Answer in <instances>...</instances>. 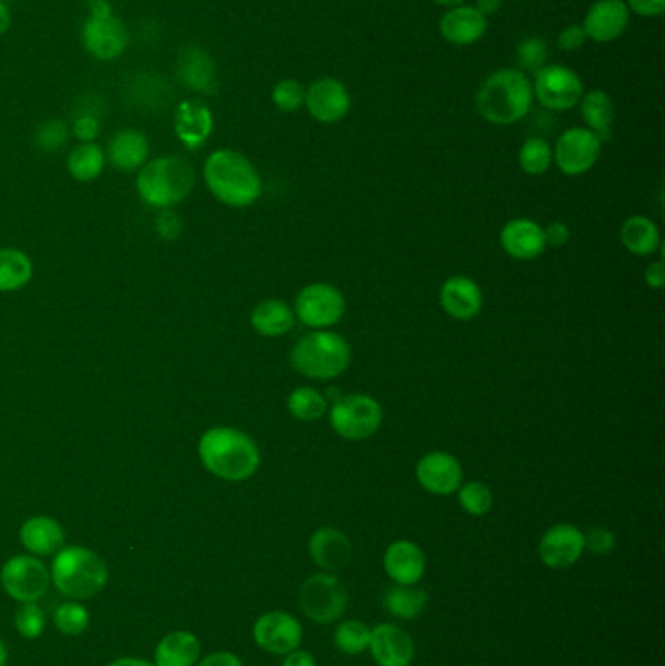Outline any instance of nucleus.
Returning <instances> with one entry per match:
<instances>
[{
	"label": "nucleus",
	"instance_id": "obj_1",
	"mask_svg": "<svg viewBox=\"0 0 665 666\" xmlns=\"http://www.w3.org/2000/svg\"><path fill=\"white\" fill-rule=\"evenodd\" d=\"M201 464L225 481H245L260 468V451L247 432L233 427H213L200 439Z\"/></svg>",
	"mask_w": 665,
	"mask_h": 666
},
{
	"label": "nucleus",
	"instance_id": "obj_2",
	"mask_svg": "<svg viewBox=\"0 0 665 666\" xmlns=\"http://www.w3.org/2000/svg\"><path fill=\"white\" fill-rule=\"evenodd\" d=\"M533 106V86L520 69L492 72L474 96L476 114L494 126H513Z\"/></svg>",
	"mask_w": 665,
	"mask_h": 666
},
{
	"label": "nucleus",
	"instance_id": "obj_3",
	"mask_svg": "<svg viewBox=\"0 0 665 666\" xmlns=\"http://www.w3.org/2000/svg\"><path fill=\"white\" fill-rule=\"evenodd\" d=\"M203 178L211 193L228 207H250L262 195V180L245 154L221 148L207 156Z\"/></svg>",
	"mask_w": 665,
	"mask_h": 666
},
{
	"label": "nucleus",
	"instance_id": "obj_4",
	"mask_svg": "<svg viewBox=\"0 0 665 666\" xmlns=\"http://www.w3.org/2000/svg\"><path fill=\"white\" fill-rule=\"evenodd\" d=\"M349 360L352 352L346 340L326 330L307 333L295 343L292 352L293 369L307 379H337L346 372Z\"/></svg>",
	"mask_w": 665,
	"mask_h": 666
},
{
	"label": "nucleus",
	"instance_id": "obj_5",
	"mask_svg": "<svg viewBox=\"0 0 665 666\" xmlns=\"http://www.w3.org/2000/svg\"><path fill=\"white\" fill-rule=\"evenodd\" d=\"M192 166L180 156H161L143 164L138 176L141 199L158 209H170L190 195L193 188Z\"/></svg>",
	"mask_w": 665,
	"mask_h": 666
},
{
	"label": "nucleus",
	"instance_id": "obj_6",
	"mask_svg": "<svg viewBox=\"0 0 665 666\" xmlns=\"http://www.w3.org/2000/svg\"><path fill=\"white\" fill-rule=\"evenodd\" d=\"M51 579L63 595L71 598H92L108 583V568L92 549L61 548L54 559Z\"/></svg>",
	"mask_w": 665,
	"mask_h": 666
},
{
	"label": "nucleus",
	"instance_id": "obj_7",
	"mask_svg": "<svg viewBox=\"0 0 665 666\" xmlns=\"http://www.w3.org/2000/svg\"><path fill=\"white\" fill-rule=\"evenodd\" d=\"M81 41L84 51L96 61L104 63L116 61L128 51V27L111 12V7L106 0H98L92 4L88 19L84 20Z\"/></svg>",
	"mask_w": 665,
	"mask_h": 666
},
{
	"label": "nucleus",
	"instance_id": "obj_8",
	"mask_svg": "<svg viewBox=\"0 0 665 666\" xmlns=\"http://www.w3.org/2000/svg\"><path fill=\"white\" fill-rule=\"evenodd\" d=\"M383 424V409L367 394L342 396L330 407V425L346 441H365Z\"/></svg>",
	"mask_w": 665,
	"mask_h": 666
},
{
	"label": "nucleus",
	"instance_id": "obj_9",
	"mask_svg": "<svg viewBox=\"0 0 665 666\" xmlns=\"http://www.w3.org/2000/svg\"><path fill=\"white\" fill-rule=\"evenodd\" d=\"M533 98L550 111H568L580 104L583 96L582 79L565 64H545L535 72Z\"/></svg>",
	"mask_w": 665,
	"mask_h": 666
},
{
	"label": "nucleus",
	"instance_id": "obj_10",
	"mask_svg": "<svg viewBox=\"0 0 665 666\" xmlns=\"http://www.w3.org/2000/svg\"><path fill=\"white\" fill-rule=\"evenodd\" d=\"M295 318L312 330H326L337 324L346 312L344 295L329 283H312L295 298Z\"/></svg>",
	"mask_w": 665,
	"mask_h": 666
},
{
	"label": "nucleus",
	"instance_id": "obj_11",
	"mask_svg": "<svg viewBox=\"0 0 665 666\" xmlns=\"http://www.w3.org/2000/svg\"><path fill=\"white\" fill-rule=\"evenodd\" d=\"M302 613L317 623H332L346 613V585L330 573L310 576L299 595Z\"/></svg>",
	"mask_w": 665,
	"mask_h": 666
},
{
	"label": "nucleus",
	"instance_id": "obj_12",
	"mask_svg": "<svg viewBox=\"0 0 665 666\" xmlns=\"http://www.w3.org/2000/svg\"><path fill=\"white\" fill-rule=\"evenodd\" d=\"M603 143L587 127L566 129L553 148V160L566 176H582L592 170L602 156Z\"/></svg>",
	"mask_w": 665,
	"mask_h": 666
},
{
	"label": "nucleus",
	"instance_id": "obj_13",
	"mask_svg": "<svg viewBox=\"0 0 665 666\" xmlns=\"http://www.w3.org/2000/svg\"><path fill=\"white\" fill-rule=\"evenodd\" d=\"M0 583L4 591L20 603H36L46 595L51 575L39 559L16 556L4 563L0 571Z\"/></svg>",
	"mask_w": 665,
	"mask_h": 666
},
{
	"label": "nucleus",
	"instance_id": "obj_14",
	"mask_svg": "<svg viewBox=\"0 0 665 666\" xmlns=\"http://www.w3.org/2000/svg\"><path fill=\"white\" fill-rule=\"evenodd\" d=\"M305 106L314 121L324 126H334L349 114L352 94L344 82L332 76H322L307 88Z\"/></svg>",
	"mask_w": 665,
	"mask_h": 666
},
{
	"label": "nucleus",
	"instance_id": "obj_15",
	"mask_svg": "<svg viewBox=\"0 0 665 666\" xmlns=\"http://www.w3.org/2000/svg\"><path fill=\"white\" fill-rule=\"evenodd\" d=\"M252 633L256 643L274 655H287L299 649L302 641L301 623L285 613H268L260 616L256 620Z\"/></svg>",
	"mask_w": 665,
	"mask_h": 666
},
{
	"label": "nucleus",
	"instance_id": "obj_16",
	"mask_svg": "<svg viewBox=\"0 0 665 666\" xmlns=\"http://www.w3.org/2000/svg\"><path fill=\"white\" fill-rule=\"evenodd\" d=\"M419 486L434 496H451L463 486V466L449 452H429L416 466Z\"/></svg>",
	"mask_w": 665,
	"mask_h": 666
},
{
	"label": "nucleus",
	"instance_id": "obj_17",
	"mask_svg": "<svg viewBox=\"0 0 665 666\" xmlns=\"http://www.w3.org/2000/svg\"><path fill=\"white\" fill-rule=\"evenodd\" d=\"M583 532L574 524H556L545 532L538 544L541 561L550 569L572 568L582 558Z\"/></svg>",
	"mask_w": 665,
	"mask_h": 666
},
{
	"label": "nucleus",
	"instance_id": "obj_18",
	"mask_svg": "<svg viewBox=\"0 0 665 666\" xmlns=\"http://www.w3.org/2000/svg\"><path fill=\"white\" fill-rule=\"evenodd\" d=\"M630 24V10L625 0H597L583 19V32L597 44H610L619 39Z\"/></svg>",
	"mask_w": 665,
	"mask_h": 666
},
{
	"label": "nucleus",
	"instance_id": "obj_19",
	"mask_svg": "<svg viewBox=\"0 0 665 666\" xmlns=\"http://www.w3.org/2000/svg\"><path fill=\"white\" fill-rule=\"evenodd\" d=\"M486 29H488V19L471 4H459L453 9H447L446 14L439 19V34L451 46H473L483 39Z\"/></svg>",
	"mask_w": 665,
	"mask_h": 666
},
{
	"label": "nucleus",
	"instance_id": "obj_20",
	"mask_svg": "<svg viewBox=\"0 0 665 666\" xmlns=\"http://www.w3.org/2000/svg\"><path fill=\"white\" fill-rule=\"evenodd\" d=\"M500 243L503 252L520 262L537 260L547 250L543 228L529 218H513L503 226L500 233Z\"/></svg>",
	"mask_w": 665,
	"mask_h": 666
},
{
	"label": "nucleus",
	"instance_id": "obj_21",
	"mask_svg": "<svg viewBox=\"0 0 665 666\" xmlns=\"http://www.w3.org/2000/svg\"><path fill=\"white\" fill-rule=\"evenodd\" d=\"M213 126L211 109L198 99H183L174 109V133L190 151L200 148L210 139Z\"/></svg>",
	"mask_w": 665,
	"mask_h": 666
},
{
	"label": "nucleus",
	"instance_id": "obj_22",
	"mask_svg": "<svg viewBox=\"0 0 665 666\" xmlns=\"http://www.w3.org/2000/svg\"><path fill=\"white\" fill-rule=\"evenodd\" d=\"M369 649L379 666H411L416 653L411 635L392 623H381L371 630Z\"/></svg>",
	"mask_w": 665,
	"mask_h": 666
},
{
	"label": "nucleus",
	"instance_id": "obj_23",
	"mask_svg": "<svg viewBox=\"0 0 665 666\" xmlns=\"http://www.w3.org/2000/svg\"><path fill=\"white\" fill-rule=\"evenodd\" d=\"M439 302L447 314L461 322H468L483 310V290L468 277H451L439 290Z\"/></svg>",
	"mask_w": 665,
	"mask_h": 666
},
{
	"label": "nucleus",
	"instance_id": "obj_24",
	"mask_svg": "<svg viewBox=\"0 0 665 666\" xmlns=\"http://www.w3.org/2000/svg\"><path fill=\"white\" fill-rule=\"evenodd\" d=\"M384 571L396 585H416L426 571L424 551L411 540L392 542L384 551Z\"/></svg>",
	"mask_w": 665,
	"mask_h": 666
},
{
	"label": "nucleus",
	"instance_id": "obj_25",
	"mask_svg": "<svg viewBox=\"0 0 665 666\" xmlns=\"http://www.w3.org/2000/svg\"><path fill=\"white\" fill-rule=\"evenodd\" d=\"M310 558L324 571H340L346 568L354 556L352 542L337 528H320L309 542Z\"/></svg>",
	"mask_w": 665,
	"mask_h": 666
},
{
	"label": "nucleus",
	"instance_id": "obj_26",
	"mask_svg": "<svg viewBox=\"0 0 665 666\" xmlns=\"http://www.w3.org/2000/svg\"><path fill=\"white\" fill-rule=\"evenodd\" d=\"M178 76L186 88L200 94H213L217 88V67L205 49L190 46L178 57Z\"/></svg>",
	"mask_w": 665,
	"mask_h": 666
},
{
	"label": "nucleus",
	"instance_id": "obj_27",
	"mask_svg": "<svg viewBox=\"0 0 665 666\" xmlns=\"http://www.w3.org/2000/svg\"><path fill=\"white\" fill-rule=\"evenodd\" d=\"M108 158L118 170H138L149 158V141L138 129H123L111 136Z\"/></svg>",
	"mask_w": 665,
	"mask_h": 666
},
{
	"label": "nucleus",
	"instance_id": "obj_28",
	"mask_svg": "<svg viewBox=\"0 0 665 666\" xmlns=\"http://www.w3.org/2000/svg\"><path fill=\"white\" fill-rule=\"evenodd\" d=\"M20 540L37 556H49L63 548L64 532L61 524L49 516H34L20 528Z\"/></svg>",
	"mask_w": 665,
	"mask_h": 666
},
{
	"label": "nucleus",
	"instance_id": "obj_29",
	"mask_svg": "<svg viewBox=\"0 0 665 666\" xmlns=\"http://www.w3.org/2000/svg\"><path fill=\"white\" fill-rule=\"evenodd\" d=\"M582 119L587 129L599 136L602 143H607L613 136V123H615V102L607 92L590 91L580 99Z\"/></svg>",
	"mask_w": 665,
	"mask_h": 666
},
{
	"label": "nucleus",
	"instance_id": "obj_30",
	"mask_svg": "<svg viewBox=\"0 0 665 666\" xmlns=\"http://www.w3.org/2000/svg\"><path fill=\"white\" fill-rule=\"evenodd\" d=\"M252 328L264 337H280L295 325V312L292 307L277 298L262 300L250 316Z\"/></svg>",
	"mask_w": 665,
	"mask_h": 666
},
{
	"label": "nucleus",
	"instance_id": "obj_31",
	"mask_svg": "<svg viewBox=\"0 0 665 666\" xmlns=\"http://www.w3.org/2000/svg\"><path fill=\"white\" fill-rule=\"evenodd\" d=\"M156 666H193L200 658V641L190 631H174L158 643Z\"/></svg>",
	"mask_w": 665,
	"mask_h": 666
},
{
	"label": "nucleus",
	"instance_id": "obj_32",
	"mask_svg": "<svg viewBox=\"0 0 665 666\" xmlns=\"http://www.w3.org/2000/svg\"><path fill=\"white\" fill-rule=\"evenodd\" d=\"M620 242L634 255H652L660 248V230L646 216H630L620 226Z\"/></svg>",
	"mask_w": 665,
	"mask_h": 666
},
{
	"label": "nucleus",
	"instance_id": "obj_33",
	"mask_svg": "<svg viewBox=\"0 0 665 666\" xmlns=\"http://www.w3.org/2000/svg\"><path fill=\"white\" fill-rule=\"evenodd\" d=\"M34 277V263L28 255L14 248L0 250V293H12L26 287Z\"/></svg>",
	"mask_w": 665,
	"mask_h": 666
},
{
	"label": "nucleus",
	"instance_id": "obj_34",
	"mask_svg": "<svg viewBox=\"0 0 665 666\" xmlns=\"http://www.w3.org/2000/svg\"><path fill=\"white\" fill-rule=\"evenodd\" d=\"M383 604L394 618L412 620L424 613L428 604V595L421 588H414L412 585H392L384 593Z\"/></svg>",
	"mask_w": 665,
	"mask_h": 666
},
{
	"label": "nucleus",
	"instance_id": "obj_35",
	"mask_svg": "<svg viewBox=\"0 0 665 666\" xmlns=\"http://www.w3.org/2000/svg\"><path fill=\"white\" fill-rule=\"evenodd\" d=\"M104 164H106V153L96 143H81L74 146L67 160L71 176L79 181L96 180L104 170Z\"/></svg>",
	"mask_w": 665,
	"mask_h": 666
},
{
	"label": "nucleus",
	"instance_id": "obj_36",
	"mask_svg": "<svg viewBox=\"0 0 665 666\" xmlns=\"http://www.w3.org/2000/svg\"><path fill=\"white\" fill-rule=\"evenodd\" d=\"M287 409L299 421H319L329 412V400L314 388H297L287 397Z\"/></svg>",
	"mask_w": 665,
	"mask_h": 666
},
{
	"label": "nucleus",
	"instance_id": "obj_37",
	"mask_svg": "<svg viewBox=\"0 0 665 666\" xmlns=\"http://www.w3.org/2000/svg\"><path fill=\"white\" fill-rule=\"evenodd\" d=\"M518 158H520L521 170L529 176H541L555 163L553 160V146L541 136H531L525 143L521 144Z\"/></svg>",
	"mask_w": 665,
	"mask_h": 666
},
{
	"label": "nucleus",
	"instance_id": "obj_38",
	"mask_svg": "<svg viewBox=\"0 0 665 666\" xmlns=\"http://www.w3.org/2000/svg\"><path fill=\"white\" fill-rule=\"evenodd\" d=\"M369 641H371V630L359 620L342 621L334 633L336 647L346 655H361L369 649Z\"/></svg>",
	"mask_w": 665,
	"mask_h": 666
},
{
	"label": "nucleus",
	"instance_id": "obj_39",
	"mask_svg": "<svg viewBox=\"0 0 665 666\" xmlns=\"http://www.w3.org/2000/svg\"><path fill=\"white\" fill-rule=\"evenodd\" d=\"M459 491V503L466 513L473 516H484L490 513L494 504V493L490 487L483 481H468L456 489Z\"/></svg>",
	"mask_w": 665,
	"mask_h": 666
},
{
	"label": "nucleus",
	"instance_id": "obj_40",
	"mask_svg": "<svg viewBox=\"0 0 665 666\" xmlns=\"http://www.w3.org/2000/svg\"><path fill=\"white\" fill-rule=\"evenodd\" d=\"M305 94H307V88L302 86L301 82L283 79L275 84L274 91H272V102L280 111L295 114L305 106Z\"/></svg>",
	"mask_w": 665,
	"mask_h": 666
},
{
	"label": "nucleus",
	"instance_id": "obj_41",
	"mask_svg": "<svg viewBox=\"0 0 665 666\" xmlns=\"http://www.w3.org/2000/svg\"><path fill=\"white\" fill-rule=\"evenodd\" d=\"M56 623L59 631L64 635H81L91 623V614L81 604H61L57 608Z\"/></svg>",
	"mask_w": 665,
	"mask_h": 666
},
{
	"label": "nucleus",
	"instance_id": "obj_42",
	"mask_svg": "<svg viewBox=\"0 0 665 666\" xmlns=\"http://www.w3.org/2000/svg\"><path fill=\"white\" fill-rule=\"evenodd\" d=\"M515 57H518V63H520V71L537 72L538 69H543L547 64V44L541 37H527L518 46Z\"/></svg>",
	"mask_w": 665,
	"mask_h": 666
},
{
	"label": "nucleus",
	"instance_id": "obj_43",
	"mask_svg": "<svg viewBox=\"0 0 665 666\" xmlns=\"http://www.w3.org/2000/svg\"><path fill=\"white\" fill-rule=\"evenodd\" d=\"M16 630L26 640H37L46 630V614L34 603H26L16 613Z\"/></svg>",
	"mask_w": 665,
	"mask_h": 666
},
{
	"label": "nucleus",
	"instance_id": "obj_44",
	"mask_svg": "<svg viewBox=\"0 0 665 666\" xmlns=\"http://www.w3.org/2000/svg\"><path fill=\"white\" fill-rule=\"evenodd\" d=\"M69 139V129L61 119H49L37 127L36 143L41 151L56 153Z\"/></svg>",
	"mask_w": 665,
	"mask_h": 666
},
{
	"label": "nucleus",
	"instance_id": "obj_45",
	"mask_svg": "<svg viewBox=\"0 0 665 666\" xmlns=\"http://www.w3.org/2000/svg\"><path fill=\"white\" fill-rule=\"evenodd\" d=\"M583 542H585V548L590 549L595 556H607L615 549L617 538L609 528L593 526L587 531V534H583Z\"/></svg>",
	"mask_w": 665,
	"mask_h": 666
},
{
	"label": "nucleus",
	"instance_id": "obj_46",
	"mask_svg": "<svg viewBox=\"0 0 665 666\" xmlns=\"http://www.w3.org/2000/svg\"><path fill=\"white\" fill-rule=\"evenodd\" d=\"M100 133V121L98 118H94L91 114H84L74 119L73 123V135L81 141V143H94V139Z\"/></svg>",
	"mask_w": 665,
	"mask_h": 666
},
{
	"label": "nucleus",
	"instance_id": "obj_47",
	"mask_svg": "<svg viewBox=\"0 0 665 666\" xmlns=\"http://www.w3.org/2000/svg\"><path fill=\"white\" fill-rule=\"evenodd\" d=\"M585 41H587V36H585V32H583V27L580 24L566 26L560 32V36H558V47L566 51V53H572V51L582 49L585 46Z\"/></svg>",
	"mask_w": 665,
	"mask_h": 666
},
{
	"label": "nucleus",
	"instance_id": "obj_48",
	"mask_svg": "<svg viewBox=\"0 0 665 666\" xmlns=\"http://www.w3.org/2000/svg\"><path fill=\"white\" fill-rule=\"evenodd\" d=\"M625 4L642 19H657L665 10V0H625Z\"/></svg>",
	"mask_w": 665,
	"mask_h": 666
},
{
	"label": "nucleus",
	"instance_id": "obj_49",
	"mask_svg": "<svg viewBox=\"0 0 665 666\" xmlns=\"http://www.w3.org/2000/svg\"><path fill=\"white\" fill-rule=\"evenodd\" d=\"M156 230L165 240H176L182 230V221L173 211H165L156 221Z\"/></svg>",
	"mask_w": 665,
	"mask_h": 666
},
{
	"label": "nucleus",
	"instance_id": "obj_50",
	"mask_svg": "<svg viewBox=\"0 0 665 666\" xmlns=\"http://www.w3.org/2000/svg\"><path fill=\"white\" fill-rule=\"evenodd\" d=\"M543 233H545V242L553 248H562L570 240V228L560 221L550 223L547 228H543Z\"/></svg>",
	"mask_w": 665,
	"mask_h": 666
},
{
	"label": "nucleus",
	"instance_id": "obj_51",
	"mask_svg": "<svg viewBox=\"0 0 665 666\" xmlns=\"http://www.w3.org/2000/svg\"><path fill=\"white\" fill-rule=\"evenodd\" d=\"M644 281H646V285L650 288H656V290H660V288L664 287V262L650 263V265L646 267V273H644Z\"/></svg>",
	"mask_w": 665,
	"mask_h": 666
},
{
	"label": "nucleus",
	"instance_id": "obj_52",
	"mask_svg": "<svg viewBox=\"0 0 665 666\" xmlns=\"http://www.w3.org/2000/svg\"><path fill=\"white\" fill-rule=\"evenodd\" d=\"M200 666H245L242 665V661L237 657V655H233V653H228V651H219V653H213L210 657L203 658L201 661Z\"/></svg>",
	"mask_w": 665,
	"mask_h": 666
},
{
	"label": "nucleus",
	"instance_id": "obj_53",
	"mask_svg": "<svg viewBox=\"0 0 665 666\" xmlns=\"http://www.w3.org/2000/svg\"><path fill=\"white\" fill-rule=\"evenodd\" d=\"M283 666H317V661L310 655L309 651L295 649L292 653H287Z\"/></svg>",
	"mask_w": 665,
	"mask_h": 666
},
{
	"label": "nucleus",
	"instance_id": "obj_54",
	"mask_svg": "<svg viewBox=\"0 0 665 666\" xmlns=\"http://www.w3.org/2000/svg\"><path fill=\"white\" fill-rule=\"evenodd\" d=\"M501 4H503V0H476V10L484 14L486 19L488 16H494V14H498V10L501 9Z\"/></svg>",
	"mask_w": 665,
	"mask_h": 666
},
{
	"label": "nucleus",
	"instance_id": "obj_55",
	"mask_svg": "<svg viewBox=\"0 0 665 666\" xmlns=\"http://www.w3.org/2000/svg\"><path fill=\"white\" fill-rule=\"evenodd\" d=\"M12 24V14H10L9 4L0 0V36H4Z\"/></svg>",
	"mask_w": 665,
	"mask_h": 666
},
{
	"label": "nucleus",
	"instance_id": "obj_56",
	"mask_svg": "<svg viewBox=\"0 0 665 666\" xmlns=\"http://www.w3.org/2000/svg\"><path fill=\"white\" fill-rule=\"evenodd\" d=\"M108 666H156L146 663V661H139V658H119L116 663H111Z\"/></svg>",
	"mask_w": 665,
	"mask_h": 666
},
{
	"label": "nucleus",
	"instance_id": "obj_57",
	"mask_svg": "<svg viewBox=\"0 0 665 666\" xmlns=\"http://www.w3.org/2000/svg\"><path fill=\"white\" fill-rule=\"evenodd\" d=\"M431 2H436L439 7H446V9H453V7H459V4H465V0H431Z\"/></svg>",
	"mask_w": 665,
	"mask_h": 666
},
{
	"label": "nucleus",
	"instance_id": "obj_58",
	"mask_svg": "<svg viewBox=\"0 0 665 666\" xmlns=\"http://www.w3.org/2000/svg\"><path fill=\"white\" fill-rule=\"evenodd\" d=\"M7 657H9V653H7V647H4V643L0 641V666L7 665Z\"/></svg>",
	"mask_w": 665,
	"mask_h": 666
},
{
	"label": "nucleus",
	"instance_id": "obj_59",
	"mask_svg": "<svg viewBox=\"0 0 665 666\" xmlns=\"http://www.w3.org/2000/svg\"><path fill=\"white\" fill-rule=\"evenodd\" d=\"M2 2H7V4H9L10 0H2Z\"/></svg>",
	"mask_w": 665,
	"mask_h": 666
}]
</instances>
